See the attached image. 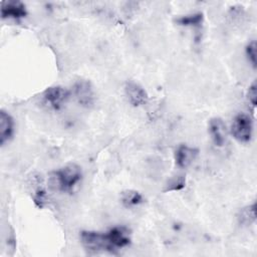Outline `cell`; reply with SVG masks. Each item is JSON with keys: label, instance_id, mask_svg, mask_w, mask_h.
Listing matches in <instances>:
<instances>
[{"label": "cell", "instance_id": "cell-1", "mask_svg": "<svg viewBox=\"0 0 257 257\" xmlns=\"http://www.w3.org/2000/svg\"><path fill=\"white\" fill-rule=\"evenodd\" d=\"M81 178V168L74 163H70L53 172L49 179V183L54 190L70 192L80 182Z\"/></svg>", "mask_w": 257, "mask_h": 257}, {"label": "cell", "instance_id": "cell-2", "mask_svg": "<svg viewBox=\"0 0 257 257\" xmlns=\"http://www.w3.org/2000/svg\"><path fill=\"white\" fill-rule=\"evenodd\" d=\"M253 132L252 119L245 113L237 114L231 124V134L240 143H248Z\"/></svg>", "mask_w": 257, "mask_h": 257}, {"label": "cell", "instance_id": "cell-3", "mask_svg": "<svg viewBox=\"0 0 257 257\" xmlns=\"http://www.w3.org/2000/svg\"><path fill=\"white\" fill-rule=\"evenodd\" d=\"M104 238L108 252H114L124 248L131 243L130 231L125 227H113L104 233Z\"/></svg>", "mask_w": 257, "mask_h": 257}, {"label": "cell", "instance_id": "cell-4", "mask_svg": "<svg viewBox=\"0 0 257 257\" xmlns=\"http://www.w3.org/2000/svg\"><path fill=\"white\" fill-rule=\"evenodd\" d=\"M70 92L80 105L84 107H90L93 105L95 100V93L91 83L88 80L80 79L76 81L73 84L72 90Z\"/></svg>", "mask_w": 257, "mask_h": 257}, {"label": "cell", "instance_id": "cell-5", "mask_svg": "<svg viewBox=\"0 0 257 257\" xmlns=\"http://www.w3.org/2000/svg\"><path fill=\"white\" fill-rule=\"evenodd\" d=\"M71 92L62 86H51L43 92L44 103L52 108L59 109L69 98Z\"/></svg>", "mask_w": 257, "mask_h": 257}, {"label": "cell", "instance_id": "cell-6", "mask_svg": "<svg viewBox=\"0 0 257 257\" xmlns=\"http://www.w3.org/2000/svg\"><path fill=\"white\" fill-rule=\"evenodd\" d=\"M80 241L83 247L91 252L107 251L104 233L95 231H82L80 233Z\"/></svg>", "mask_w": 257, "mask_h": 257}, {"label": "cell", "instance_id": "cell-7", "mask_svg": "<svg viewBox=\"0 0 257 257\" xmlns=\"http://www.w3.org/2000/svg\"><path fill=\"white\" fill-rule=\"evenodd\" d=\"M209 133L214 145L222 148L227 143V127L222 118L213 117L209 121Z\"/></svg>", "mask_w": 257, "mask_h": 257}, {"label": "cell", "instance_id": "cell-8", "mask_svg": "<svg viewBox=\"0 0 257 257\" xmlns=\"http://www.w3.org/2000/svg\"><path fill=\"white\" fill-rule=\"evenodd\" d=\"M124 91L130 103L134 106L143 105L148 101L147 91L135 81H127L124 86Z\"/></svg>", "mask_w": 257, "mask_h": 257}, {"label": "cell", "instance_id": "cell-9", "mask_svg": "<svg viewBox=\"0 0 257 257\" xmlns=\"http://www.w3.org/2000/svg\"><path fill=\"white\" fill-rule=\"evenodd\" d=\"M27 15L25 5L20 1H4L1 4V17L19 20Z\"/></svg>", "mask_w": 257, "mask_h": 257}, {"label": "cell", "instance_id": "cell-10", "mask_svg": "<svg viewBox=\"0 0 257 257\" xmlns=\"http://www.w3.org/2000/svg\"><path fill=\"white\" fill-rule=\"evenodd\" d=\"M199 154L198 149L189 147L187 145H181L177 148L175 153V161L179 168L185 169L189 167L197 158Z\"/></svg>", "mask_w": 257, "mask_h": 257}, {"label": "cell", "instance_id": "cell-11", "mask_svg": "<svg viewBox=\"0 0 257 257\" xmlns=\"http://www.w3.org/2000/svg\"><path fill=\"white\" fill-rule=\"evenodd\" d=\"M14 120L5 110L0 111V145L4 146L13 136Z\"/></svg>", "mask_w": 257, "mask_h": 257}, {"label": "cell", "instance_id": "cell-12", "mask_svg": "<svg viewBox=\"0 0 257 257\" xmlns=\"http://www.w3.org/2000/svg\"><path fill=\"white\" fill-rule=\"evenodd\" d=\"M120 202L125 208H132L143 202L142 195L135 190H125L120 194Z\"/></svg>", "mask_w": 257, "mask_h": 257}, {"label": "cell", "instance_id": "cell-13", "mask_svg": "<svg viewBox=\"0 0 257 257\" xmlns=\"http://www.w3.org/2000/svg\"><path fill=\"white\" fill-rule=\"evenodd\" d=\"M239 222L243 225H250L256 220V204H252L242 209L238 215Z\"/></svg>", "mask_w": 257, "mask_h": 257}, {"label": "cell", "instance_id": "cell-14", "mask_svg": "<svg viewBox=\"0 0 257 257\" xmlns=\"http://www.w3.org/2000/svg\"><path fill=\"white\" fill-rule=\"evenodd\" d=\"M176 22L182 26H199L203 22V14L198 12L189 15H184L177 18Z\"/></svg>", "mask_w": 257, "mask_h": 257}, {"label": "cell", "instance_id": "cell-15", "mask_svg": "<svg viewBox=\"0 0 257 257\" xmlns=\"http://www.w3.org/2000/svg\"><path fill=\"white\" fill-rule=\"evenodd\" d=\"M245 51H246V55H247L249 61L255 68L256 67V42H255V40H252L247 44Z\"/></svg>", "mask_w": 257, "mask_h": 257}, {"label": "cell", "instance_id": "cell-16", "mask_svg": "<svg viewBox=\"0 0 257 257\" xmlns=\"http://www.w3.org/2000/svg\"><path fill=\"white\" fill-rule=\"evenodd\" d=\"M185 179L183 176H179V177H176L174 179H172L170 182H169V185H168V188L167 190L169 191H172V190H180L182 188H184L185 186Z\"/></svg>", "mask_w": 257, "mask_h": 257}, {"label": "cell", "instance_id": "cell-17", "mask_svg": "<svg viewBox=\"0 0 257 257\" xmlns=\"http://www.w3.org/2000/svg\"><path fill=\"white\" fill-rule=\"evenodd\" d=\"M248 99L251 102V104L255 107L256 106V99H257V86H256V82L255 81L249 87Z\"/></svg>", "mask_w": 257, "mask_h": 257}]
</instances>
